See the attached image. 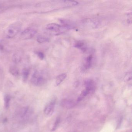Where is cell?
<instances>
[{
    "instance_id": "16",
    "label": "cell",
    "mask_w": 132,
    "mask_h": 132,
    "mask_svg": "<svg viewBox=\"0 0 132 132\" xmlns=\"http://www.w3.org/2000/svg\"><path fill=\"white\" fill-rule=\"evenodd\" d=\"M37 41L39 43H43L49 42V40L48 38L42 36H39L37 37Z\"/></svg>"
},
{
    "instance_id": "10",
    "label": "cell",
    "mask_w": 132,
    "mask_h": 132,
    "mask_svg": "<svg viewBox=\"0 0 132 132\" xmlns=\"http://www.w3.org/2000/svg\"><path fill=\"white\" fill-rule=\"evenodd\" d=\"M30 74V69L28 68H24L22 70V75L23 80L24 82H26L28 80Z\"/></svg>"
},
{
    "instance_id": "11",
    "label": "cell",
    "mask_w": 132,
    "mask_h": 132,
    "mask_svg": "<svg viewBox=\"0 0 132 132\" xmlns=\"http://www.w3.org/2000/svg\"><path fill=\"white\" fill-rule=\"evenodd\" d=\"M9 72L14 76L17 77L19 75V70L15 66H11L9 68Z\"/></svg>"
},
{
    "instance_id": "4",
    "label": "cell",
    "mask_w": 132,
    "mask_h": 132,
    "mask_svg": "<svg viewBox=\"0 0 132 132\" xmlns=\"http://www.w3.org/2000/svg\"><path fill=\"white\" fill-rule=\"evenodd\" d=\"M37 33V30L34 28L29 27L24 30L21 34L20 38L23 40L32 38Z\"/></svg>"
},
{
    "instance_id": "1",
    "label": "cell",
    "mask_w": 132,
    "mask_h": 132,
    "mask_svg": "<svg viewBox=\"0 0 132 132\" xmlns=\"http://www.w3.org/2000/svg\"><path fill=\"white\" fill-rule=\"evenodd\" d=\"M21 27L22 24L19 22H15L10 25L5 31L6 38L10 39L14 37L21 30Z\"/></svg>"
},
{
    "instance_id": "6",
    "label": "cell",
    "mask_w": 132,
    "mask_h": 132,
    "mask_svg": "<svg viewBox=\"0 0 132 132\" xmlns=\"http://www.w3.org/2000/svg\"><path fill=\"white\" fill-rule=\"evenodd\" d=\"M62 106L67 109L73 108L75 106V103L73 100L64 99L62 101L61 103Z\"/></svg>"
},
{
    "instance_id": "7",
    "label": "cell",
    "mask_w": 132,
    "mask_h": 132,
    "mask_svg": "<svg viewBox=\"0 0 132 132\" xmlns=\"http://www.w3.org/2000/svg\"><path fill=\"white\" fill-rule=\"evenodd\" d=\"M30 112V109L28 107H24L20 110L19 112V117L21 118H24L27 117Z\"/></svg>"
},
{
    "instance_id": "18",
    "label": "cell",
    "mask_w": 132,
    "mask_h": 132,
    "mask_svg": "<svg viewBox=\"0 0 132 132\" xmlns=\"http://www.w3.org/2000/svg\"><path fill=\"white\" fill-rule=\"evenodd\" d=\"M75 47L80 49L82 51H86V48L84 47V43L83 42H77L75 44Z\"/></svg>"
},
{
    "instance_id": "5",
    "label": "cell",
    "mask_w": 132,
    "mask_h": 132,
    "mask_svg": "<svg viewBox=\"0 0 132 132\" xmlns=\"http://www.w3.org/2000/svg\"><path fill=\"white\" fill-rule=\"evenodd\" d=\"M55 101H52L49 104L47 105L44 109V113L45 115L50 117L53 114L55 109Z\"/></svg>"
},
{
    "instance_id": "19",
    "label": "cell",
    "mask_w": 132,
    "mask_h": 132,
    "mask_svg": "<svg viewBox=\"0 0 132 132\" xmlns=\"http://www.w3.org/2000/svg\"><path fill=\"white\" fill-rule=\"evenodd\" d=\"M36 54L40 59H41V60H43L44 59L45 55L43 52L41 51H38L36 52Z\"/></svg>"
},
{
    "instance_id": "21",
    "label": "cell",
    "mask_w": 132,
    "mask_h": 132,
    "mask_svg": "<svg viewBox=\"0 0 132 132\" xmlns=\"http://www.w3.org/2000/svg\"><path fill=\"white\" fill-rule=\"evenodd\" d=\"M2 10H3V8H2L0 7V11H1Z\"/></svg>"
},
{
    "instance_id": "17",
    "label": "cell",
    "mask_w": 132,
    "mask_h": 132,
    "mask_svg": "<svg viewBox=\"0 0 132 132\" xmlns=\"http://www.w3.org/2000/svg\"><path fill=\"white\" fill-rule=\"evenodd\" d=\"M60 119L59 117H57V118L56 119V121L54 122V125H53V127L52 129V131H54L56 130L58 127V126L60 124Z\"/></svg>"
},
{
    "instance_id": "13",
    "label": "cell",
    "mask_w": 132,
    "mask_h": 132,
    "mask_svg": "<svg viewBox=\"0 0 132 132\" xmlns=\"http://www.w3.org/2000/svg\"><path fill=\"white\" fill-rule=\"evenodd\" d=\"M93 56L92 55H90L87 57L86 62L84 65V69H87L90 68L92 66V61Z\"/></svg>"
},
{
    "instance_id": "15",
    "label": "cell",
    "mask_w": 132,
    "mask_h": 132,
    "mask_svg": "<svg viewBox=\"0 0 132 132\" xmlns=\"http://www.w3.org/2000/svg\"><path fill=\"white\" fill-rule=\"evenodd\" d=\"M90 92H90L89 90L87 89H84V90H83V91L82 92L81 95H80V96H79L78 98L77 101H81V100L84 98V97L86 96L87 95L89 94Z\"/></svg>"
},
{
    "instance_id": "2",
    "label": "cell",
    "mask_w": 132,
    "mask_h": 132,
    "mask_svg": "<svg viewBox=\"0 0 132 132\" xmlns=\"http://www.w3.org/2000/svg\"><path fill=\"white\" fill-rule=\"evenodd\" d=\"M46 79L40 73L37 71L34 72L31 78L32 84L36 86H41L45 83Z\"/></svg>"
},
{
    "instance_id": "14",
    "label": "cell",
    "mask_w": 132,
    "mask_h": 132,
    "mask_svg": "<svg viewBox=\"0 0 132 132\" xmlns=\"http://www.w3.org/2000/svg\"><path fill=\"white\" fill-rule=\"evenodd\" d=\"M11 100L10 96L8 94L6 95L4 97V107L6 109L9 108Z\"/></svg>"
},
{
    "instance_id": "12",
    "label": "cell",
    "mask_w": 132,
    "mask_h": 132,
    "mask_svg": "<svg viewBox=\"0 0 132 132\" xmlns=\"http://www.w3.org/2000/svg\"><path fill=\"white\" fill-rule=\"evenodd\" d=\"M22 59V56L21 54L19 52L15 53L12 57V61L15 63H19L20 62Z\"/></svg>"
},
{
    "instance_id": "3",
    "label": "cell",
    "mask_w": 132,
    "mask_h": 132,
    "mask_svg": "<svg viewBox=\"0 0 132 132\" xmlns=\"http://www.w3.org/2000/svg\"><path fill=\"white\" fill-rule=\"evenodd\" d=\"M72 28V26L68 24H66L63 26H61L59 24L56 23L49 24L46 26V29L47 31L52 32H59L63 29L68 30Z\"/></svg>"
},
{
    "instance_id": "20",
    "label": "cell",
    "mask_w": 132,
    "mask_h": 132,
    "mask_svg": "<svg viewBox=\"0 0 132 132\" xmlns=\"http://www.w3.org/2000/svg\"><path fill=\"white\" fill-rule=\"evenodd\" d=\"M4 49V47L2 44L0 43V51H2Z\"/></svg>"
},
{
    "instance_id": "8",
    "label": "cell",
    "mask_w": 132,
    "mask_h": 132,
    "mask_svg": "<svg viewBox=\"0 0 132 132\" xmlns=\"http://www.w3.org/2000/svg\"><path fill=\"white\" fill-rule=\"evenodd\" d=\"M84 85L86 87V89H88L90 92L94 91L95 90L94 82L91 79H88L86 80L84 82Z\"/></svg>"
},
{
    "instance_id": "9",
    "label": "cell",
    "mask_w": 132,
    "mask_h": 132,
    "mask_svg": "<svg viewBox=\"0 0 132 132\" xmlns=\"http://www.w3.org/2000/svg\"><path fill=\"white\" fill-rule=\"evenodd\" d=\"M67 77V74L65 73H63L57 77L56 78V83L57 86H59L62 82L64 81Z\"/></svg>"
}]
</instances>
